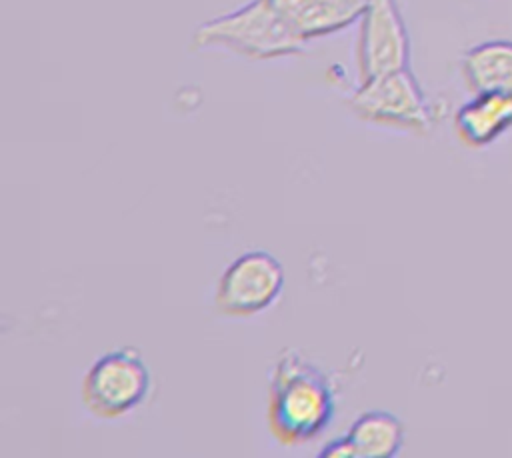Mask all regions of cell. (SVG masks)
Returning <instances> with one entry per match:
<instances>
[{
	"mask_svg": "<svg viewBox=\"0 0 512 458\" xmlns=\"http://www.w3.org/2000/svg\"><path fill=\"white\" fill-rule=\"evenodd\" d=\"M336 412L328 376L294 348H282L268 376V430L280 446L320 436Z\"/></svg>",
	"mask_w": 512,
	"mask_h": 458,
	"instance_id": "obj_1",
	"label": "cell"
},
{
	"mask_svg": "<svg viewBox=\"0 0 512 458\" xmlns=\"http://www.w3.org/2000/svg\"><path fill=\"white\" fill-rule=\"evenodd\" d=\"M188 50H228L248 60H276L300 54L304 40L268 0H250L198 24L190 34Z\"/></svg>",
	"mask_w": 512,
	"mask_h": 458,
	"instance_id": "obj_2",
	"label": "cell"
},
{
	"mask_svg": "<svg viewBox=\"0 0 512 458\" xmlns=\"http://www.w3.org/2000/svg\"><path fill=\"white\" fill-rule=\"evenodd\" d=\"M360 82L410 66V36L398 0H368L358 20Z\"/></svg>",
	"mask_w": 512,
	"mask_h": 458,
	"instance_id": "obj_6",
	"label": "cell"
},
{
	"mask_svg": "<svg viewBox=\"0 0 512 458\" xmlns=\"http://www.w3.org/2000/svg\"><path fill=\"white\" fill-rule=\"evenodd\" d=\"M512 130V94L480 92L472 94L454 114V132L462 144L484 148Z\"/></svg>",
	"mask_w": 512,
	"mask_h": 458,
	"instance_id": "obj_8",
	"label": "cell"
},
{
	"mask_svg": "<svg viewBox=\"0 0 512 458\" xmlns=\"http://www.w3.org/2000/svg\"><path fill=\"white\" fill-rule=\"evenodd\" d=\"M354 458H392L404 444V424L386 410L360 414L344 434Z\"/></svg>",
	"mask_w": 512,
	"mask_h": 458,
	"instance_id": "obj_10",
	"label": "cell"
},
{
	"mask_svg": "<svg viewBox=\"0 0 512 458\" xmlns=\"http://www.w3.org/2000/svg\"><path fill=\"white\" fill-rule=\"evenodd\" d=\"M284 268L266 250H248L234 258L218 278L214 306L228 318H250L270 308L284 292Z\"/></svg>",
	"mask_w": 512,
	"mask_h": 458,
	"instance_id": "obj_5",
	"label": "cell"
},
{
	"mask_svg": "<svg viewBox=\"0 0 512 458\" xmlns=\"http://www.w3.org/2000/svg\"><path fill=\"white\" fill-rule=\"evenodd\" d=\"M152 376L136 348H116L96 358L80 384L86 410L102 420L122 418L142 404L150 392Z\"/></svg>",
	"mask_w": 512,
	"mask_h": 458,
	"instance_id": "obj_3",
	"label": "cell"
},
{
	"mask_svg": "<svg viewBox=\"0 0 512 458\" xmlns=\"http://www.w3.org/2000/svg\"><path fill=\"white\" fill-rule=\"evenodd\" d=\"M320 458H352V450L346 442V438H338V440H332L328 442L320 452H318Z\"/></svg>",
	"mask_w": 512,
	"mask_h": 458,
	"instance_id": "obj_11",
	"label": "cell"
},
{
	"mask_svg": "<svg viewBox=\"0 0 512 458\" xmlns=\"http://www.w3.org/2000/svg\"><path fill=\"white\" fill-rule=\"evenodd\" d=\"M460 72L472 94H512V40L494 38L472 46L460 60Z\"/></svg>",
	"mask_w": 512,
	"mask_h": 458,
	"instance_id": "obj_9",
	"label": "cell"
},
{
	"mask_svg": "<svg viewBox=\"0 0 512 458\" xmlns=\"http://www.w3.org/2000/svg\"><path fill=\"white\" fill-rule=\"evenodd\" d=\"M304 42L338 34L360 20L368 0H268Z\"/></svg>",
	"mask_w": 512,
	"mask_h": 458,
	"instance_id": "obj_7",
	"label": "cell"
},
{
	"mask_svg": "<svg viewBox=\"0 0 512 458\" xmlns=\"http://www.w3.org/2000/svg\"><path fill=\"white\" fill-rule=\"evenodd\" d=\"M348 104L358 118L378 126L414 134L432 128V108L410 66L360 82Z\"/></svg>",
	"mask_w": 512,
	"mask_h": 458,
	"instance_id": "obj_4",
	"label": "cell"
}]
</instances>
